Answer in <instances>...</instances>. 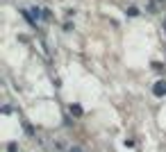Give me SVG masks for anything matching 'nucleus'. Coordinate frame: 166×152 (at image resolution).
I'll return each instance as SVG.
<instances>
[{"label": "nucleus", "instance_id": "obj_2", "mask_svg": "<svg viewBox=\"0 0 166 152\" xmlns=\"http://www.w3.org/2000/svg\"><path fill=\"white\" fill-rule=\"evenodd\" d=\"M71 152H80V150H71Z\"/></svg>", "mask_w": 166, "mask_h": 152}, {"label": "nucleus", "instance_id": "obj_1", "mask_svg": "<svg viewBox=\"0 0 166 152\" xmlns=\"http://www.w3.org/2000/svg\"><path fill=\"white\" fill-rule=\"evenodd\" d=\"M155 91H157V93H166V84H157Z\"/></svg>", "mask_w": 166, "mask_h": 152}]
</instances>
